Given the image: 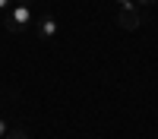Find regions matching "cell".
<instances>
[{
  "instance_id": "ba28073f",
  "label": "cell",
  "mask_w": 158,
  "mask_h": 139,
  "mask_svg": "<svg viewBox=\"0 0 158 139\" xmlns=\"http://www.w3.org/2000/svg\"><path fill=\"white\" fill-rule=\"evenodd\" d=\"M155 0H136V6H152Z\"/></svg>"
},
{
  "instance_id": "7a4b0ae2",
  "label": "cell",
  "mask_w": 158,
  "mask_h": 139,
  "mask_svg": "<svg viewBox=\"0 0 158 139\" xmlns=\"http://www.w3.org/2000/svg\"><path fill=\"white\" fill-rule=\"evenodd\" d=\"M117 22H120L127 32L139 29V10H136V3H133V6H123L120 13H117Z\"/></svg>"
},
{
  "instance_id": "3957f363",
  "label": "cell",
  "mask_w": 158,
  "mask_h": 139,
  "mask_svg": "<svg viewBox=\"0 0 158 139\" xmlns=\"http://www.w3.org/2000/svg\"><path fill=\"white\" fill-rule=\"evenodd\" d=\"M54 35H57V19L51 16V13H44V16L38 19V38H41V41H51Z\"/></svg>"
},
{
  "instance_id": "5b68a950",
  "label": "cell",
  "mask_w": 158,
  "mask_h": 139,
  "mask_svg": "<svg viewBox=\"0 0 158 139\" xmlns=\"http://www.w3.org/2000/svg\"><path fill=\"white\" fill-rule=\"evenodd\" d=\"M6 133H10V126H6V120H3V117H0V139H3Z\"/></svg>"
},
{
  "instance_id": "8992f818",
  "label": "cell",
  "mask_w": 158,
  "mask_h": 139,
  "mask_svg": "<svg viewBox=\"0 0 158 139\" xmlns=\"http://www.w3.org/2000/svg\"><path fill=\"white\" fill-rule=\"evenodd\" d=\"M114 3H117V6H120V10H123V6H133V3H136V0H114Z\"/></svg>"
},
{
  "instance_id": "277c9868",
  "label": "cell",
  "mask_w": 158,
  "mask_h": 139,
  "mask_svg": "<svg viewBox=\"0 0 158 139\" xmlns=\"http://www.w3.org/2000/svg\"><path fill=\"white\" fill-rule=\"evenodd\" d=\"M3 139H29V136H25V133H22V130H10V133H6V136H3Z\"/></svg>"
},
{
  "instance_id": "9c48e42d",
  "label": "cell",
  "mask_w": 158,
  "mask_h": 139,
  "mask_svg": "<svg viewBox=\"0 0 158 139\" xmlns=\"http://www.w3.org/2000/svg\"><path fill=\"white\" fill-rule=\"evenodd\" d=\"M19 3H29V6H32V0H19Z\"/></svg>"
},
{
  "instance_id": "6da1fadb",
  "label": "cell",
  "mask_w": 158,
  "mask_h": 139,
  "mask_svg": "<svg viewBox=\"0 0 158 139\" xmlns=\"http://www.w3.org/2000/svg\"><path fill=\"white\" fill-rule=\"evenodd\" d=\"M6 25H10V32H25L32 25V6L29 3H16L10 10V22Z\"/></svg>"
},
{
  "instance_id": "52a82bcc",
  "label": "cell",
  "mask_w": 158,
  "mask_h": 139,
  "mask_svg": "<svg viewBox=\"0 0 158 139\" xmlns=\"http://www.w3.org/2000/svg\"><path fill=\"white\" fill-rule=\"evenodd\" d=\"M0 10H13V0H0Z\"/></svg>"
}]
</instances>
